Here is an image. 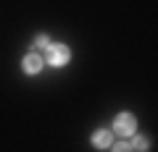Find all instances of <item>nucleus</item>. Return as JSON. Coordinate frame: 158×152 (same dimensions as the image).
I'll list each match as a JSON object with an SVG mask.
<instances>
[{"instance_id":"1","label":"nucleus","mask_w":158,"mask_h":152,"mask_svg":"<svg viewBox=\"0 0 158 152\" xmlns=\"http://www.w3.org/2000/svg\"><path fill=\"white\" fill-rule=\"evenodd\" d=\"M137 131V121L132 113H118L116 121H113V134L116 136H124V139H129V136H135Z\"/></svg>"},{"instance_id":"4","label":"nucleus","mask_w":158,"mask_h":152,"mask_svg":"<svg viewBox=\"0 0 158 152\" xmlns=\"http://www.w3.org/2000/svg\"><path fill=\"white\" fill-rule=\"evenodd\" d=\"M111 139H113V134L108 129H98L95 134H92V144L98 147V150H106V147H111Z\"/></svg>"},{"instance_id":"2","label":"nucleus","mask_w":158,"mask_h":152,"mask_svg":"<svg viewBox=\"0 0 158 152\" xmlns=\"http://www.w3.org/2000/svg\"><path fill=\"white\" fill-rule=\"evenodd\" d=\"M45 55H48V66L61 68V66H66V63H69L71 50H69V45H50V47L45 50Z\"/></svg>"},{"instance_id":"6","label":"nucleus","mask_w":158,"mask_h":152,"mask_svg":"<svg viewBox=\"0 0 158 152\" xmlns=\"http://www.w3.org/2000/svg\"><path fill=\"white\" fill-rule=\"evenodd\" d=\"M148 136H135V142H132V152H148Z\"/></svg>"},{"instance_id":"5","label":"nucleus","mask_w":158,"mask_h":152,"mask_svg":"<svg viewBox=\"0 0 158 152\" xmlns=\"http://www.w3.org/2000/svg\"><path fill=\"white\" fill-rule=\"evenodd\" d=\"M50 45H53V42H50V37H48V34H37V37H34V53L48 50Z\"/></svg>"},{"instance_id":"7","label":"nucleus","mask_w":158,"mask_h":152,"mask_svg":"<svg viewBox=\"0 0 158 152\" xmlns=\"http://www.w3.org/2000/svg\"><path fill=\"white\" fill-rule=\"evenodd\" d=\"M111 150L113 152H132V144H129V142H113Z\"/></svg>"},{"instance_id":"3","label":"nucleus","mask_w":158,"mask_h":152,"mask_svg":"<svg viewBox=\"0 0 158 152\" xmlns=\"http://www.w3.org/2000/svg\"><path fill=\"white\" fill-rule=\"evenodd\" d=\"M21 71L27 73V76L40 73V71H42V55H40V53H29V55H24V60H21Z\"/></svg>"}]
</instances>
